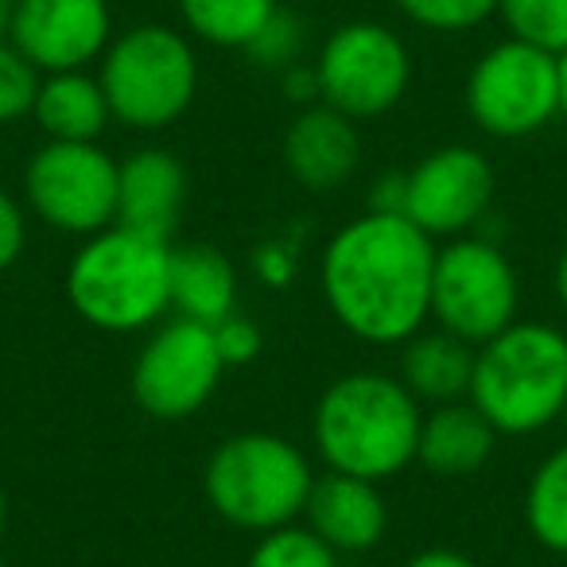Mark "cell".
<instances>
[{"instance_id": "31", "label": "cell", "mask_w": 567, "mask_h": 567, "mask_svg": "<svg viewBox=\"0 0 567 567\" xmlns=\"http://www.w3.org/2000/svg\"><path fill=\"white\" fill-rule=\"evenodd\" d=\"M370 210L378 214H404V175H381L370 187Z\"/></svg>"}, {"instance_id": "2", "label": "cell", "mask_w": 567, "mask_h": 567, "mask_svg": "<svg viewBox=\"0 0 567 567\" xmlns=\"http://www.w3.org/2000/svg\"><path fill=\"white\" fill-rule=\"evenodd\" d=\"M420 420V401L401 378L358 370L323 389L311 416V435L327 471L385 482L416 463Z\"/></svg>"}, {"instance_id": "29", "label": "cell", "mask_w": 567, "mask_h": 567, "mask_svg": "<svg viewBox=\"0 0 567 567\" xmlns=\"http://www.w3.org/2000/svg\"><path fill=\"white\" fill-rule=\"evenodd\" d=\"M28 245V214L12 195L0 190V272H9Z\"/></svg>"}, {"instance_id": "5", "label": "cell", "mask_w": 567, "mask_h": 567, "mask_svg": "<svg viewBox=\"0 0 567 567\" xmlns=\"http://www.w3.org/2000/svg\"><path fill=\"white\" fill-rule=\"evenodd\" d=\"M316 486L308 455L272 432H241L221 440L206 458L203 489L210 509L245 533L296 525Z\"/></svg>"}, {"instance_id": "37", "label": "cell", "mask_w": 567, "mask_h": 567, "mask_svg": "<svg viewBox=\"0 0 567 567\" xmlns=\"http://www.w3.org/2000/svg\"><path fill=\"white\" fill-rule=\"evenodd\" d=\"M4 528H9V494L0 486V536H4Z\"/></svg>"}, {"instance_id": "34", "label": "cell", "mask_w": 567, "mask_h": 567, "mask_svg": "<svg viewBox=\"0 0 567 567\" xmlns=\"http://www.w3.org/2000/svg\"><path fill=\"white\" fill-rule=\"evenodd\" d=\"M551 284H556V300L564 303V311H567V245L556 260V276H551Z\"/></svg>"}, {"instance_id": "22", "label": "cell", "mask_w": 567, "mask_h": 567, "mask_svg": "<svg viewBox=\"0 0 567 567\" xmlns=\"http://www.w3.org/2000/svg\"><path fill=\"white\" fill-rule=\"evenodd\" d=\"M525 525L536 544L567 556V443L551 451L528 478Z\"/></svg>"}, {"instance_id": "8", "label": "cell", "mask_w": 567, "mask_h": 567, "mask_svg": "<svg viewBox=\"0 0 567 567\" xmlns=\"http://www.w3.org/2000/svg\"><path fill=\"white\" fill-rule=\"evenodd\" d=\"M466 113L494 141H525L559 117V63L540 48L502 40L466 74Z\"/></svg>"}, {"instance_id": "32", "label": "cell", "mask_w": 567, "mask_h": 567, "mask_svg": "<svg viewBox=\"0 0 567 567\" xmlns=\"http://www.w3.org/2000/svg\"><path fill=\"white\" fill-rule=\"evenodd\" d=\"M292 252L284 249V245H268V249H260L257 257V272L265 284H272V288H284L288 284V276H292Z\"/></svg>"}, {"instance_id": "24", "label": "cell", "mask_w": 567, "mask_h": 567, "mask_svg": "<svg viewBox=\"0 0 567 567\" xmlns=\"http://www.w3.org/2000/svg\"><path fill=\"white\" fill-rule=\"evenodd\" d=\"M245 567H339V551L319 540L308 525H284L260 533Z\"/></svg>"}, {"instance_id": "12", "label": "cell", "mask_w": 567, "mask_h": 567, "mask_svg": "<svg viewBox=\"0 0 567 567\" xmlns=\"http://www.w3.org/2000/svg\"><path fill=\"white\" fill-rule=\"evenodd\" d=\"M494 167L471 144H443L404 172V218L427 237H463L486 218Z\"/></svg>"}, {"instance_id": "16", "label": "cell", "mask_w": 567, "mask_h": 567, "mask_svg": "<svg viewBox=\"0 0 567 567\" xmlns=\"http://www.w3.org/2000/svg\"><path fill=\"white\" fill-rule=\"evenodd\" d=\"M308 528L334 551H370L389 528V509L378 482L327 471L303 505Z\"/></svg>"}, {"instance_id": "38", "label": "cell", "mask_w": 567, "mask_h": 567, "mask_svg": "<svg viewBox=\"0 0 567 567\" xmlns=\"http://www.w3.org/2000/svg\"><path fill=\"white\" fill-rule=\"evenodd\" d=\"M559 420H564V427H567V404H564V416H559Z\"/></svg>"}, {"instance_id": "25", "label": "cell", "mask_w": 567, "mask_h": 567, "mask_svg": "<svg viewBox=\"0 0 567 567\" xmlns=\"http://www.w3.org/2000/svg\"><path fill=\"white\" fill-rule=\"evenodd\" d=\"M303 48H308V28L296 17L292 9H276L272 17L265 20L257 35L249 40L245 55H249L252 66L268 74H284L288 66L303 63Z\"/></svg>"}, {"instance_id": "3", "label": "cell", "mask_w": 567, "mask_h": 567, "mask_svg": "<svg viewBox=\"0 0 567 567\" xmlns=\"http://www.w3.org/2000/svg\"><path fill=\"white\" fill-rule=\"evenodd\" d=\"M66 300L97 331H148L172 311V245L128 226L86 237L66 268Z\"/></svg>"}, {"instance_id": "11", "label": "cell", "mask_w": 567, "mask_h": 567, "mask_svg": "<svg viewBox=\"0 0 567 567\" xmlns=\"http://www.w3.org/2000/svg\"><path fill=\"white\" fill-rule=\"evenodd\" d=\"M214 331L195 319H172L156 327L133 365V396L156 420H187L214 396L221 381Z\"/></svg>"}, {"instance_id": "36", "label": "cell", "mask_w": 567, "mask_h": 567, "mask_svg": "<svg viewBox=\"0 0 567 567\" xmlns=\"http://www.w3.org/2000/svg\"><path fill=\"white\" fill-rule=\"evenodd\" d=\"M9 24H12V0H0V40H9Z\"/></svg>"}, {"instance_id": "6", "label": "cell", "mask_w": 567, "mask_h": 567, "mask_svg": "<svg viewBox=\"0 0 567 567\" xmlns=\"http://www.w3.org/2000/svg\"><path fill=\"white\" fill-rule=\"evenodd\" d=\"M97 82L113 121L136 133H159L190 110L198 94V55L190 40L164 24H136L113 35Z\"/></svg>"}, {"instance_id": "30", "label": "cell", "mask_w": 567, "mask_h": 567, "mask_svg": "<svg viewBox=\"0 0 567 567\" xmlns=\"http://www.w3.org/2000/svg\"><path fill=\"white\" fill-rule=\"evenodd\" d=\"M276 79H280V94L288 97L292 105H300V110H308V105L323 102V94H319V74H316V66L296 63V66H288L284 74H276Z\"/></svg>"}, {"instance_id": "26", "label": "cell", "mask_w": 567, "mask_h": 567, "mask_svg": "<svg viewBox=\"0 0 567 567\" xmlns=\"http://www.w3.org/2000/svg\"><path fill=\"white\" fill-rule=\"evenodd\" d=\"M396 9L424 32L458 35L497 17V0H393Z\"/></svg>"}, {"instance_id": "21", "label": "cell", "mask_w": 567, "mask_h": 567, "mask_svg": "<svg viewBox=\"0 0 567 567\" xmlns=\"http://www.w3.org/2000/svg\"><path fill=\"white\" fill-rule=\"evenodd\" d=\"M187 32L210 48L245 51L280 0H175Z\"/></svg>"}, {"instance_id": "23", "label": "cell", "mask_w": 567, "mask_h": 567, "mask_svg": "<svg viewBox=\"0 0 567 567\" xmlns=\"http://www.w3.org/2000/svg\"><path fill=\"white\" fill-rule=\"evenodd\" d=\"M509 40L540 48L548 55L567 51V0H497Z\"/></svg>"}, {"instance_id": "19", "label": "cell", "mask_w": 567, "mask_h": 567, "mask_svg": "<svg viewBox=\"0 0 567 567\" xmlns=\"http://www.w3.org/2000/svg\"><path fill=\"white\" fill-rule=\"evenodd\" d=\"M172 308L203 327L221 323L237 311V272L214 245L172 249Z\"/></svg>"}, {"instance_id": "28", "label": "cell", "mask_w": 567, "mask_h": 567, "mask_svg": "<svg viewBox=\"0 0 567 567\" xmlns=\"http://www.w3.org/2000/svg\"><path fill=\"white\" fill-rule=\"evenodd\" d=\"M210 331H214V347H218L226 365H245L260 354V327L252 323V319H245L241 311H234V316H226L221 323H214Z\"/></svg>"}, {"instance_id": "1", "label": "cell", "mask_w": 567, "mask_h": 567, "mask_svg": "<svg viewBox=\"0 0 567 567\" xmlns=\"http://www.w3.org/2000/svg\"><path fill=\"white\" fill-rule=\"evenodd\" d=\"M435 241L404 214L365 210L327 241L319 280L339 327L373 347H404L432 319Z\"/></svg>"}, {"instance_id": "20", "label": "cell", "mask_w": 567, "mask_h": 567, "mask_svg": "<svg viewBox=\"0 0 567 567\" xmlns=\"http://www.w3.org/2000/svg\"><path fill=\"white\" fill-rule=\"evenodd\" d=\"M474 347L447 331L412 334L401 350V381L416 401L455 404L471 393Z\"/></svg>"}, {"instance_id": "4", "label": "cell", "mask_w": 567, "mask_h": 567, "mask_svg": "<svg viewBox=\"0 0 567 567\" xmlns=\"http://www.w3.org/2000/svg\"><path fill=\"white\" fill-rule=\"evenodd\" d=\"M471 404L497 435H533L564 416L567 334L551 323H513L474 350Z\"/></svg>"}, {"instance_id": "27", "label": "cell", "mask_w": 567, "mask_h": 567, "mask_svg": "<svg viewBox=\"0 0 567 567\" xmlns=\"http://www.w3.org/2000/svg\"><path fill=\"white\" fill-rule=\"evenodd\" d=\"M40 79L43 74L9 40H0V125H12L32 113Z\"/></svg>"}, {"instance_id": "9", "label": "cell", "mask_w": 567, "mask_h": 567, "mask_svg": "<svg viewBox=\"0 0 567 567\" xmlns=\"http://www.w3.org/2000/svg\"><path fill=\"white\" fill-rule=\"evenodd\" d=\"M323 105L350 121L385 117L412 82V51L378 20H350L323 40L316 59Z\"/></svg>"}, {"instance_id": "7", "label": "cell", "mask_w": 567, "mask_h": 567, "mask_svg": "<svg viewBox=\"0 0 567 567\" xmlns=\"http://www.w3.org/2000/svg\"><path fill=\"white\" fill-rule=\"evenodd\" d=\"M520 280L517 268L489 237L463 234L435 249L432 319L440 331L471 342L474 350L517 323Z\"/></svg>"}, {"instance_id": "15", "label": "cell", "mask_w": 567, "mask_h": 567, "mask_svg": "<svg viewBox=\"0 0 567 567\" xmlns=\"http://www.w3.org/2000/svg\"><path fill=\"white\" fill-rule=\"evenodd\" d=\"M187 203V172L167 148H136L117 164V226L172 237Z\"/></svg>"}, {"instance_id": "17", "label": "cell", "mask_w": 567, "mask_h": 567, "mask_svg": "<svg viewBox=\"0 0 567 567\" xmlns=\"http://www.w3.org/2000/svg\"><path fill=\"white\" fill-rule=\"evenodd\" d=\"M497 432L471 401L440 404L420 420L416 463H424L435 478H471L494 455Z\"/></svg>"}, {"instance_id": "18", "label": "cell", "mask_w": 567, "mask_h": 567, "mask_svg": "<svg viewBox=\"0 0 567 567\" xmlns=\"http://www.w3.org/2000/svg\"><path fill=\"white\" fill-rule=\"evenodd\" d=\"M32 117L48 133V141L66 144H97L105 125L113 121L110 102L102 94V82L86 71L43 74L35 94Z\"/></svg>"}, {"instance_id": "13", "label": "cell", "mask_w": 567, "mask_h": 567, "mask_svg": "<svg viewBox=\"0 0 567 567\" xmlns=\"http://www.w3.org/2000/svg\"><path fill=\"white\" fill-rule=\"evenodd\" d=\"M9 43L40 74L86 71L113 43L110 0H12Z\"/></svg>"}, {"instance_id": "14", "label": "cell", "mask_w": 567, "mask_h": 567, "mask_svg": "<svg viewBox=\"0 0 567 567\" xmlns=\"http://www.w3.org/2000/svg\"><path fill=\"white\" fill-rule=\"evenodd\" d=\"M284 164L300 187L327 195L354 179L362 164V136L354 121L331 105H308L284 133Z\"/></svg>"}, {"instance_id": "10", "label": "cell", "mask_w": 567, "mask_h": 567, "mask_svg": "<svg viewBox=\"0 0 567 567\" xmlns=\"http://www.w3.org/2000/svg\"><path fill=\"white\" fill-rule=\"evenodd\" d=\"M24 203L55 234H102L117 226V159L97 144L48 141L24 167Z\"/></svg>"}, {"instance_id": "35", "label": "cell", "mask_w": 567, "mask_h": 567, "mask_svg": "<svg viewBox=\"0 0 567 567\" xmlns=\"http://www.w3.org/2000/svg\"><path fill=\"white\" fill-rule=\"evenodd\" d=\"M556 63H559V117H564V125H567V51L556 55Z\"/></svg>"}, {"instance_id": "33", "label": "cell", "mask_w": 567, "mask_h": 567, "mask_svg": "<svg viewBox=\"0 0 567 567\" xmlns=\"http://www.w3.org/2000/svg\"><path fill=\"white\" fill-rule=\"evenodd\" d=\"M404 567H478V564L455 548H424V551H416Z\"/></svg>"}]
</instances>
